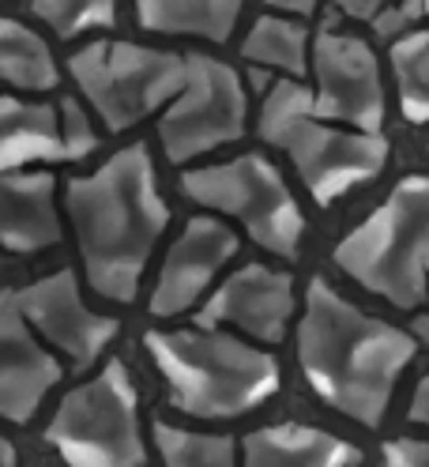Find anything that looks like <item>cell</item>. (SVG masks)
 <instances>
[{
  "label": "cell",
  "mask_w": 429,
  "mask_h": 467,
  "mask_svg": "<svg viewBox=\"0 0 429 467\" xmlns=\"http://www.w3.org/2000/svg\"><path fill=\"white\" fill-rule=\"evenodd\" d=\"M46 441L68 467H143L148 445L139 430V396L121 358L106 362L91 381L76 385L53 422Z\"/></svg>",
  "instance_id": "8"
},
{
  "label": "cell",
  "mask_w": 429,
  "mask_h": 467,
  "mask_svg": "<svg viewBox=\"0 0 429 467\" xmlns=\"http://www.w3.org/2000/svg\"><path fill=\"white\" fill-rule=\"evenodd\" d=\"M65 212L76 230L83 275L106 302H136L143 272L169 226L148 143H128L95 173L65 182Z\"/></svg>",
  "instance_id": "2"
},
{
  "label": "cell",
  "mask_w": 429,
  "mask_h": 467,
  "mask_svg": "<svg viewBox=\"0 0 429 467\" xmlns=\"http://www.w3.org/2000/svg\"><path fill=\"white\" fill-rule=\"evenodd\" d=\"M332 260L369 295L395 309H418L429 298V173H407L335 245Z\"/></svg>",
  "instance_id": "5"
},
{
  "label": "cell",
  "mask_w": 429,
  "mask_h": 467,
  "mask_svg": "<svg viewBox=\"0 0 429 467\" xmlns=\"http://www.w3.org/2000/svg\"><path fill=\"white\" fill-rule=\"evenodd\" d=\"M19 309L26 317V325L38 332V339L53 355H65L76 369H87L91 362H98L102 350L121 332L117 317H106L83 302L79 275L72 268H61L46 279H35L31 286H23Z\"/></svg>",
  "instance_id": "12"
},
{
  "label": "cell",
  "mask_w": 429,
  "mask_h": 467,
  "mask_svg": "<svg viewBox=\"0 0 429 467\" xmlns=\"http://www.w3.org/2000/svg\"><path fill=\"white\" fill-rule=\"evenodd\" d=\"M264 5L279 16H291V19H309L312 12L321 8V0H264Z\"/></svg>",
  "instance_id": "28"
},
{
  "label": "cell",
  "mask_w": 429,
  "mask_h": 467,
  "mask_svg": "<svg viewBox=\"0 0 429 467\" xmlns=\"http://www.w3.org/2000/svg\"><path fill=\"white\" fill-rule=\"evenodd\" d=\"M151 437L166 467H238V441L226 433H199L174 422H155Z\"/></svg>",
  "instance_id": "22"
},
{
  "label": "cell",
  "mask_w": 429,
  "mask_h": 467,
  "mask_svg": "<svg viewBox=\"0 0 429 467\" xmlns=\"http://www.w3.org/2000/svg\"><path fill=\"white\" fill-rule=\"evenodd\" d=\"M241 57L256 68H275L286 79L309 72V26L291 16H260L241 42Z\"/></svg>",
  "instance_id": "20"
},
{
  "label": "cell",
  "mask_w": 429,
  "mask_h": 467,
  "mask_svg": "<svg viewBox=\"0 0 429 467\" xmlns=\"http://www.w3.org/2000/svg\"><path fill=\"white\" fill-rule=\"evenodd\" d=\"M61 381V362L26 325L19 290H0V419L26 422Z\"/></svg>",
  "instance_id": "14"
},
{
  "label": "cell",
  "mask_w": 429,
  "mask_h": 467,
  "mask_svg": "<svg viewBox=\"0 0 429 467\" xmlns=\"http://www.w3.org/2000/svg\"><path fill=\"white\" fill-rule=\"evenodd\" d=\"M143 347L169 389V403L189 419H241L282 385L271 350L226 328H155Z\"/></svg>",
  "instance_id": "3"
},
{
  "label": "cell",
  "mask_w": 429,
  "mask_h": 467,
  "mask_svg": "<svg viewBox=\"0 0 429 467\" xmlns=\"http://www.w3.org/2000/svg\"><path fill=\"white\" fill-rule=\"evenodd\" d=\"M298 313V286L294 275L271 265H241L226 275L211 295L196 306L199 328H234L238 336L275 347Z\"/></svg>",
  "instance_id": "11"
},
{
  "label": "cell",
  "mask_w": 429,
  "mask_h": 467,
  "mask_svg": "<svg viewBox=\"0 0 429 467\" xmlns=\"http://www.w3.org/2000/svg\"><path fill=\"white\" fill-rule=\"evenodd\" d=\"M358 463H362L358 445L301 422L260 426L245 433L238 445V467H358Z\"/></svg>",
  "instance_id": "16"
},
{
  "label": "cell",
  "mask_w": 429,
  "mask_h": 467,
  "mask_svg": "<svg viewBox=\"0 0 429 467\" xmlns=\"http://www.w3.org/2000/svg\"><path fill=\"white\" fill-rule=\"evenodd\" d=\"M294 350L317 400L373 430L384 422L399 377L418 355V339L407 328L358 309L317 275L305 286Z\"/></svg>",
  "instance_id": "1"
},
{
  "label": "cell",
  "mask_w": 429,
  "mask_h": 467,
  "mask_svg": "<svg viewBox=\"0 0 429 467\" xmlns=\"http://www.w3.org/2000/svg\"><path fill=\"white\" fill-rule=\"evenodd\" d=\"M241 242L219 215H192L178 242H169L151 290V317H181L211 295L219 272L238 256Z\"/></svg>",
  "instance_id": "13"
},
{
  "label": "cell",
  "mask_w": 429,
  "mask_h": 467,
  "mask_svg": "<svg viewBox=\"0 0 429 467\" xmlns=\"http://www.w3.org/2000/svg\"><path fill=\"white\" fill-rule=\"evenodd\" d=\"M418 19H425L422 0H392V5L373 19V31H377L381 38H392V42H395L399 35L414 31Z\"/></svg>",
  "instance_id": "25"
},
{
  "label": "cell",
  "mask_w": 429,
  "mask_h": 467,
  "mask_svg": "<svg viewBox=\"0 0 429 467\" xmlns=\"http://www.w3.org/2000/svg\"><path fill=\"white\" fill-rule=\"evenodd\" d=\"M61 242L56 178L46 170L0 173V249L35 256Z\"/></svg>",
  "instance_id": "15"
},
{
  "label": "cell",
  "mask_w": 429,
  "mask_h": 467,
  "mask_svg": "<svg viewBox=\"0 0 429 467\" xmlns=\"http://www.w3.org/2000/svg\"><path fill=\"white\" fill-rule=\"evenodd\" d=\"M256 136L291 159L301 185L321 208H332L351 189L381 178L388 166V140L381 132H358L332 125L312 113V91L301 79L279 76L264 95Z\"/></svg>",
  "instance_id": "4"
},
{
  "label": "cell",
  "mask_w": 429,
  "mask_h": 467,
  "mask_svg": "<svg viewBox=\"0 0 429 467\" xmlns=\"http://www.w3.org/2000/svg\"><path fill=\"white\" fill-rule=\"evenodd\" d=\"M56 132H61V151H65V162H79L98 151V129H95V117L91 109L83 106L79 99L65 95L56 102Z\"/></svg>",
  "instance_id": "24"
},
{
  "label": "cell",
  "mask_w": 429,
  "mask_h": 467,
  "mask_svg": "<svg viewBox=\"0 0 429 467\" xmlns=\"http://www.w3.org/2000/svg\"><path fill=\"white\" fill-rule=\"evenodd\" d=\"M422 12H425V16H429V0H422Z\"/></svg>",
  "instance_id": "32"
},
{
  "label": "cell",
  "mask_w": 429,
  "mask_h": 467,
  "mask_svg": "<svg viewBox=\"0 0 429 467\" xmlns=\"http://www.w3.org/2000/svg\"><path fill=\"white\" fill-rule=\"evenodd\" d=\"M31 162H65L56 106L0 95V173L26 170Z\"/></svg>",
  "instance_id": "17"
},
{
  "label": "cell",
  "mask_w": 429,
  "mask_h": 467,
  "mask_svg": "<svg viewBox=\"0 0 429 467\" xmlns=\"http://www.w3.org/2000/svg\"><path fill=\"white\" fill-rule=\"evenodd\" d=\"M185 87L158 117V143L174 166L238 143L249 129V91L234 65L189 53Z\"/></svg>",
  "instance_id": "9"
},
{
  "label": "cell",
  "mask_w": 429,
  "mask_h": 467,
  "mask_svg": "<svg viewBox=\"0 0 429 467\" xmlns=\"http://www.w3.org/2000/svg\"><path fill=\"white\" fill-rule=\"evenodd\" d=\"M181 192L215 215L238 219L241 230L279 260H298L305 238V212L282 173L264 155H238L211 166H192L181 173Z\"/></svg>",
  "instance_id": "7"
},
{
  "label": "cell",
  "mask_w": 429,
  "mask_h": 467,
  "mask_svg": "<svg viewBox=\"0 0 429 467\" xmlns=\"http://www.w3.org/2000/svg\"><path fill=\"white\" fill-rule=\"evenodd\" d=\"M189 61L174 49L139 42H87L68 57V76L87 109L106 132H128L132 125L162 113L185 87Z\"/></svg>",
  "instance_id": "6"
},
{
  "label": "cell",
  "mask_w": 429,
  "mask_h": 467,
  "mask_svg": "<svg viewBox=\"0 0 429 467\" xmlns=\"http://www.w3.org/2000/svg\"><path fill=\"white\" fill-rule=\"evenodd\" d=\"M388 5H392V0H335V8H339L342 16L358 19V23H373Z\"/></svg>",
  "instance_id": "27"
},
{
  "label": "cell",
  "mask_w": 429,
  "mask_h": 467,
  "mask_svg": "<svg viewBox=\"0 0 429 467\" xmlns=\"http://www.w3.org/2000/svg\"><path fill=\"white\" fill-rule=\"evenodd\" d=\"M388 65L395 76L399 109L411 125H429V26L399 35L388 49Z\"/></svg>",
  "instance_id": "21"
},
{
  "label": "cell",
  "mask_w": 429,
  "mask_h": 467,
  "mask_svg": "<svg viewBox=\"0 0 429 467\" xmlns=\"http://www.w3.org/2000/svg\"><path fill=\"white\" fill-rule=\"evenodd\" d=\"M384 467H429V441L422 437H395L384 445Z\"/></svg>",
  "instance_id": "26"
},
{
  "label": "cell",
  "mask_w": 429,
  "mask_h": 467,
  "mask_svg": "<svg viewBox=\"0 0 429 467\" xmlns=\"http://www.w3.org/2000/svg\"><path fill=\"white\" fill-rule=\"evenodd\" d=\"M31 12L56 38L109 31L117 23V0H31Z\"/></svg>",
  "instance_id": "23"
},
{
  "label": "cell",
  "mask_w": 429,
  "mask_h": 467,
  "mask_svg": "<svg viewBox=\"0 0 429 467\" xmlns=\"http://www.w3.org/2000/svg\"><path fill=\"white\" fill-rule=\"evenodd\" d=\"M61 68L49 42L19 19H0V87L12 91H53Z\"/></svg>",
  "instance_id": "19"
},
{
  "label": "cell",
  "mask_w": 429,
  "mask_h": 467,
  "mask_svg": "<svg viewBox=\"0 0 429 467\" xmlns=\"http://www.w3.org/2000/svg\"><path fill=\"white\" fill-rule=\"evenodd\" d=\"M136 19L151 35L204 38L211 46L230 42L245 12V0H132Z\"/></svg>",
  "instance_id": "18"
},
{
  "label": "cell",
  "mask_w": 429,
  "mask_h": 467,
  "mask_svg": "<svg viewBox=\"0 0 429 467\" xmlns=\"http://www.w3.org/2000/svg\"><path fill=\"white\" fill-rule=\"evenodd\" d=\"M0 467H19L15 463V449H12V441H5V437H0Z\"/></svg>",
  "instance_id": "30"
},
{
  "label": "cell",
  "mask_w": 429,
  "mask_h": 467,
  "mask_svg": "<svg viewBox=\"0 0 429 467\" xmlns=\"http://www.w3.org/2000/svg\"><path fill=\"white\" fill-rule=\"evenodd\" d=\"M411 336H414L418 343H429V317H418V320H414V328H411Z\"/></svg>",
  "instance_id": "31"
},
{
  "label": "cell",
  "mask_w": 429,
  "mask_h": 467,
  "mask_svg": "<svg viewBox=\"0 0 429 467\" xmlns=\"http://www.w3.org/2000/svg\"><path fill=\"white\" fill-rule=\"evenodd\" d=\"M312 68V113L332 125H347L358 132H381L384 125V79L377 53L365 38L342 31H317L309 49Z\"/></svg>",
  "instance_id": "10"
},
{
  "label": "cell",
  "mask_w": 429,
  "mask_h": 467,
  "mask_svg": "<svg viewBox=\"0 0 429 467\" xmlns=\"http://www.w3.org/2000/svg\"><path fill=\"white\" fill-rule=\"evenodd\" d=\"M407 415H411V422L429 426V373L418 381V389H414V396H411V407H407Z\"/></svg>",
  "instance_id": "29"
}]
</instances>
